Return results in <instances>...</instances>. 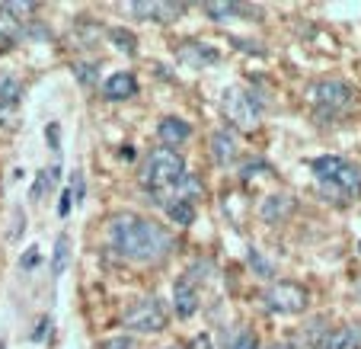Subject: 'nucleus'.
<instances>
[{
  "label": "nucleus",
  "instance_id": "1",
  "mask_svg": "<svg viewBox=\"0 0 361 349\" xmlns=\"http://www.w3.org/2000/svg\"><path fill=\"white\" fill-rule=\"evenodd\" d=\"M109 247L112 254L128 263H160L173 254L176 237L164 225L141 218L135 212H118L109 218Z\"/></svg>",
  "mask_w": 361,
  "mask_h": 349
},
{
  "label": "nucleus",
  "instance_id": "2",
  "mask_svg": "<svg viewBox=\"0 0 361 349\" xmlns=\"http://www.w3.org/2000/svg\"><path fill=\"white\" fill-rule=\"evenodd\" d=\"M310 167H314L317 183H320L323 189H329V196L352 199L361 192V167L352 164V160L326 154V158H317Z\"/></svg>",
  "mask_w": 361,
  "mask_h": 349
},
{
  "label": "nucleus",
  "instance_id": "3",
  "mask_svg": "<svg viewBox=\"0 0 361 349\" xmlns=\"http://www.w3.org/2000/svg\"><path fill=\"white\" fill-rule=\"evenodd\" d=\"M183 173H185L183 154L173 151V148H154V151H147V158L141 164V186L150 196H157V192L170 189Z\"/></svg>",
  "mask_w": 361,
  "mask_h": 349
},
{
  "label": "nucleus",
  "instance_id": "4",
  "mask_svg": "<svg viewBox=\"0 0 361 349\" xmlns=\"http://www.w3.org/2000/svg\"><path fill=\"white\" fill-rule=\"evenodd\" d=\"M262 110H266V103L246 87H231L224 93V100H221V112H224V119L233 122L237 129H256L259 119H262Z\"/></svg>",
  "mask_w": 361,
  "mask_h": 349
},
{
  "label": "nucleus",
  "instance_id": "5",
  "mask_svg": "<svg viewBox=\"0 0 361 349\" xmlns=\"http://www.w3.org/2000/svg\"><path fill=\"white\" fill-rule=\"evenodd\" d=\"M122 327L128 330V333H160V330L166 327V308L164 302H160L157 295H144V298H137L135 304H131L128 311H125L122 317Z\"/></svg>",
  "mask_w": 361,
  "mask_h": 349
},
{
  "label": "nucleus",
  "instance_id": "6",
  "mask_svg": "<svg viewBox=\"0 0 361 349\" xmlns=\"http://www.w3.org/2000/svg\"><path fill=\"white\" fill-rule=\"evenodd\" d=\"M307 304H310V292H307L300 282L281 279L262 292V308L272 311V314H304Z\"/></svg>",
  "mask_w": 361,
  "mask_h": 349
},
{
  "label": "nucleus",
  "instance_id": "7",
  "mask_svg": "<svg viewBox=\"0 0 361 349\" xmlns=\"http://www.w3.org/2000/svg\"><path fill=\"white\" fill-rule=\"evenodd\" d=\"M307 96L320 116H339L355 106V87L345 81H320L307 90Z\"/></svg>",
  "mask_w": 361,
  "mask_h": 349
},
{
  "label": "nucleus",
  "instance_id": "8",
  "mask_svg": "<svg viewBox=\"0 0 361 349\" xmlns=\"http://www.w3.org/2000/svg\"><path fill=\"white\" fill-rule=\"evenodd\" d=\"M150 199H154L160 208L173 206V202H192V206H195L198 199H202V179L192 177V173H183V177H179L170 189L157 192V196H150Z\"/></svg>",
  "mask_w": 361,
  "mask_h": 349
},
{
  "label": "nucleus",
  "instance_id": "9",
  "mask_svg": "<svg viewBox=\"0 0 361 349\" xmlns=\"http://www.w3.org/2000/svg\"><path fill=\"white\" fill-rule=\"evenodd\" d=\"M128 13H135L137 20H150V23H173L185 13V4H150V0H137V4H128Z\"/></svg>",
  "mask_w": 361,
  "mask_h": 349
},
{
  "label": "nucleus",
  "instance_id": "10",
  "mask_svg": "<svg viewBox=\"0 0 361 349\" xmlns=\"http://www.w3.org/2000/svg\"><path fill=\"white\" fill-rule=\"evenodd\" d=\"M179 61L192 71H202V68H212V64L221 61V52L212 45H204V42H185L179 45Z\"/></svg>",
  "mask_w": 361,
  "mask_h": 349
},
{
  "label": "nucleus",
  "instance_id": "11",
  "mask_svg": "<svg viewBox=\"0 0 361 349\" xmlns=\"http://www.w3.org/2000/svg\"><path fill=\"white\" fill-rule=\"evenodd\" d=\"M102 96L109 100V103H122V100H131L137 96V77L131 71H116L102 81Z\"/></svg>",
  "mask_w": 361,
  "mask_h": 349
},
{
  "label": "nucleus",
  "instance_id": "12",
  "mask_svg": "<svg viewBox=\"0 0 361 349\" xmlns=\"http://www.w3.org/2000/svg\"><path fill=\"white\" fill-rule=\"evenodd\" d=\"M26 23H29V20H20L16 13H10L7 4H0V48L20 45V42L29 35Z\"/></svg>",
  "mask_w": 361,
  "mask_h": 349
},
{
  "label": "nucleus",
  "instance_id": "13",
  "mask_svg": "<svg viewBox=\"0 0 361 349\" xmlns=\"http://www.w3.org/2000/svg\"><path fill=\"white\" fill-rule=\"evenodd\" d=\"M173 308H176V314L183 317V321H189L198 311V288L192 285L189 276L176 279V285H173Z\"/></svg>",
  "mask_w": 361,
  "mask_h": 349
},
{
  "label": "nucleus",
  "instance_id": "14",
  "mask_svg": "<svg viewBox=\"0 0 361 349\" xmlns=\"http://www.w3.org/2000/svg\"><path fill=\"white\" fill-rule=\"evenodd\" d=\"M189 135H192V125L179 116H166V119H160V125H157V138L164 141V148H173V151H176L179 144L189 141Z\"/></svg>",
  "mask_w": 361,
  "mask_h": 349
},
{
  "label": "nucleus",
  "instance_id": "15",
  "mask_svg": "<svg viewBox=\"0 0 361 349\" xmlns=\"http://www.w3.org/2000/svg\"><path fill=\"white\" fill-rule=\"evenodd\" d=\"M237 154H240L237 135H233L231 129H218V131H214V135H212V158H214V164L227 167V164H233V160H237Z\"/></svg>",
  "mask_w": 361,
  "mask_h": 349
},
{
  "label": "nucleus",
  "instance_id": "16",
  "mask_svg": "<svg viewBox=\"0 0 361 349\" xmlns=\"http://www.w3.org/2000/svg\"><path fill=\"white\" fill-rule=\"evenodd\" d=\"M58 179H61V167H58V164L42 167V170L35 173L32 186H29V199H32V202H42V199H45L48 192L58 186Z\"/></svg>",
  "mask_w": 361,
  "mask_h": 349
},
{
  "label": "nucleus",
  "instance_id": "17",
  "mask_svg": "<svg viewBox=\"0 0 361 349\" xmlns=\"http://www.w3.org/2000/svg\"><path fill=\"white\" fill-rule=\"evenodd\" d=\"M323 349H361V324H345L326 336Z\"/></svg>",
  "mask_w": 361,
  "mask_h": 349
},
{
  "label": "nucleus",
  "instance_id": "18",
  "mask_svg": "<svg viewBox=\"0 0 361 349\" xmlns=\"http://www.w3.org/2000/svg\"><path fill=\"white\" fill-rule=\"evenodd\" d=\"M23 100V81L0 71V110H16Z\"/></svg>",
  "mask_w": 361,
  "mask_h": 349
},
{
  "label": "nucleus",
  "instance_id": "19",
  "mask_svg": "<svg viewBox=\"0 0 361 349\" xmlns=\"http://www.w3.org/2000/svg\"><path fill=\"white\" fill-rule=\"evenodd\" d=\"M68 263H71V237L68 234H58L55 250H51V276H64Z\"/></svg>",
  "mask_w": 361,
  "mask_h": 349
},
{
  "label": "nucleus",
  "instance_id": "20",
  "mask_svg": "<svg viewBox=\"0 0 361 349\" xmlns=\"http://www.w3.org/2000/svg\"><path fill=\"white\" fill-rule=\"evenodd\" d=\"M202 10L212 16V20H218V23L250 13V7H243V4H202Z\"/></svg>",
  "mask_w": 361,
  "mask_h": 349
},
{
  "label": "nucleus",
  "instance_id": "21",
  "mask_svg": "<svg viewBox=\"0 0 361 349\" xmlns=\"http://www.w3.org/2000/svg\"><path fill=\"white\" fill-rule=\"evenodd\" d=\"M164 212H166V218L179 227H189L192 221H195V206H192V202H173V206H166Z\"/></svg>",
  "mask_w": 361,
  "mask_h": 349
},
{
  "label": "nucleus",
  "instance_id": "22",
  "mask_svg": "<svg viewBox=\"0 0 361 349\" xmlns=\"http://www.w3.org/2000/svg\"><path fill=\"white\" fill-rule=\"evenodd\" d=\"M109 39L116 42V48L125 52V55H135L137 52V39H135V32H128V29H122V26L109 29Z\"/></svg>",
  "mask_w": 361,
  "mask_h": 349
},
{
  "label": "nucleus",
  "instance_id": "23",
  "mask_svg": "<svg viewBox=\"0 0 361 349\" xmlns=\"http://www.w3.org/2000/svg\"><path fill=\"white\" fill-rule=\"evenodd\" d=\"M74 77L83 83V87H93L99 81V64L96 61H77L74 64Z\"/></svg>",
  "mask_w": 361,
  "mask_h": 349
},
{
  "label": "nucleus",
  "instance_id": "24",
  "mask_svg": "<svg viewBox=\"0 0 361 349\" xmlns=\"http://www.w3.org/2000/svg\"><path fill=\"white\" fill-rule=\"evenodd\" d=\"M51 327H55V321H51V317H39V324H35V330L32 333H29V340L32 343H45L48 340V333H51Z\"/></svg>",
  "mask_w": 361,
  "mask_h": 349
},
{
  "label": "nucleus",
  "instance_id": "25",
  "mask_svg": "<svg viewBox=\"0 0 361 349\" xmlns=\"http://www.w3.org/2000/svg\"><path fill=\"white\" fill-rule=\"evenodd\" d=\"M99 349H137V340H135V336H128V333H125V336H109V340L102 343Z\"/></svg>",
  "mask_w": 361,
  "mask_h": 349
},
{
  "label": "nucleus",
  "instance_id": "26",
  "mask_svg": "<svg viewBox=\"0 0 361 349\" xmlns=\"http://www.w3.org/2000/svg\"><path fill=\"white\" fill-rule=\"evenodd\" d=\"M231 349H259V336L252 333V330H243V333L233 340V346Z\"/></svg>",
  "mask_w": 361,
  "mask_h": 349
},
{
  "label": "nucleus",
  "instance_id": "27",
  "mask_svg": "<svg viewBox=\"0 0 361 349\" xmlns=\"http://www.w3.org/2000/svg\"><path fill=\"white\" fill-rule=\"evenodd\" d=\"M45 138H48V148H51V151H61V125L48 122L45 125Z\"/></svg>",
  "mask_w": 361,
  "mask_h": 349
},
{
  "label": "nucleus",
  "instance_id": "28",
  "mask_svg": "<svg viewBox=\"0 0 361 349\" xmlns=\"http://www.w3.org/2000/svg\"><path fill=\"white\" fill-rule=\"evenodd\" d=\"M250 266L256 269V273H259V276H266V279H269V276H272V263H266V260H262V256H259V250H250Z\"/></svg>",
  "mask_w": 361,
  "mask_h": 349
},
{
  "label": "nucleus",
  "instance_id": "29",
  "mask_svg": "<svg viewBox=\"0 0 361 349\" xmlns=\"http://www.w3.org/2000/svg\"><path fill=\"white\" fill-rule=\"evenodd\" d=\"M39 260H42V256H39V247H29L26 254L20 256V269H23V273H29V269L39 266Z\"/></svg>",
  "mask_w": 361,
  "mask_h": 349
},
{
  "label": "nucleus",
  "instance_id": "30",
  "mask_svg": "<svg viewBox=\"0 0 361 349\" xmlns=\"http://www.w3.org/2000/svg\"><path fill=\"white\" fill-rule=\"evenodd\" d=\"M68 189H71V196H74V202H83V192H87V186H83V173H80V170L71 177V186H68Z\"/></svg>",
  "mask_w": 361,
  "mask_h": 349
},
{
  "label": "nucleus",
  "instance_id": "31",
  "mask_svg": "<svg viewBox=\"0 0 361 349\" xmlns=\"http://www.w3.org/2000/svg\"><path fill=\"white\" fill-rule=\"evenodd\" d=\"M71 208H74V196H71V189H64L61 192V202H58V215H61V218H68Z\"/></svg>",
  "mask_w": 361,
  "mask_h": 349
},
{
  "label": "nucleus",
  "instance_id": "32",
  "mask_svg": "<svg viewBox=\"0 0 361 349\" xmlns=\"http://www.w3.org/2000/svg\"><path fill=\"white\" fill-rule=\"evenodd\" d=\"M189 349H214V346H212V336H208V333H198L195 340L189 343Z\"/></svg>",
  "mask_w": 361,
  "mask_h": 349
},
{
  "label": "nucleus",
  "instance_id": "33",
  "mask_svg": "<svg viewBox=\"0 0 361 349\" xmlns=\"http://www.w3.org/2000/svg\"><path fill=\"white\" fill-rule=\"evenodd\" d=\"M0 349H7V343H4V340H0Z\"/></svg>",
  "mask_w": 361,
  "mask_h": 349
},
{
  "label": "nucleus",
  "instance_id": "34",
  "mask_svg": "<svg viewBox=\"0 0 361 349\" xmlns=\"http://www.w3.org/2000/svg\"><path fill=\"white\" fill-rule=\"evenodd\" d=\"M358 298H361V282H358Z\"/></svg>",
  "mask_w": 361,
  "mask_h": 349
},
{
  "label": "nucleus",
  "instance_id": "35",
  "mask_svg": "<svg viewBox=\"0 0 361 349\" xmlns=\"http://www.w3.org/2000/svg\"><path fill=\"white\" fill-rule=\"evenodd\" d=\"M166 349H179V346H166Z\"/></svg>",
  "mask_w": 361,
  "mask_h": 349
}]
</instances>
